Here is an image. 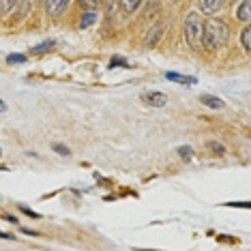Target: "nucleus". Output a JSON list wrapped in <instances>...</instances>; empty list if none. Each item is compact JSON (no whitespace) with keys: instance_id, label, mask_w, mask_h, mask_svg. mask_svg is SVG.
<instances>
[{"instance_id":"obj_14","label":"nucleus","mask_w":251,"mask_h":251,"mask_svg":"<svg viewBox=\"0 0 251 251\" xmlns=\"http://www.w3.org/2000/svg\"><path fill=\"white\" fill-rule=\"evenodd\" d=\"M26 60V56H22V54H11V56H7V62H11V65H13V62H24Z\"/></svg>"},{"instance_id":"obj_6","label":"nucleus","mask_w":251,"mask_h":251,"mask_svg":"<svg viewBox=\"0 0 251 251\" xmlns=\"http://www.w3.org/2000/svg\"><path fill=\"white\" fill-rule=\"evenodd\" d=\"M249 0H243V4L238 7V20H243V22H249L251 20V13H249Z\"/></svg>"},{"instance_id":"obj_21","label":"nucleus","mask_w":251,"mask_h":251,"mask_svg":"<svg viewBox=\"0 0 251 251\" xmlns=\"http://www.w3.org/2000/svg\"><path fill=\"white\" fill-rule=\"evenodd\" d=\"M4 110V103H2V101H0V112H2Z\"/></svg>"},{"instance_id":"obj_15","label":"nucleus","mask_w":251,"mask_h":251,"mask_svg":"<svg viewBox=\"0 0 251 251\" xmlns=\"http://www.w3.org/2000/svg\"><path fill=\"white\" fill-rule=\"evenodd\" d=\"M54 151H56V152H60V155H71L69 148H67V146H60V144H56V146H54Z\"/></svg>"},{"instance_id":"obj_20","label":"nucleus","mask_w":251,"mask_h":251,"mask_svg":"<svg viewBox=\"0 0 251 251\" xmlns=\"http://www.w3.org/2000/svg\"><path fill=\"white\" fill-rule=\"evenodd\" d=\"M112 65H121V67H129V65H125V60H121V58H118V60H116V58H114V60H112Z\"/></svg>"},{"instance_id":"obj_3","label":"nucleus","mask_w":251,"mask_h":251,"mask_svg":"<svg viewBox=\"0 0 251 251\" xmlns=\"http://www.w3.org/2000/svg\"><path fill=\"white\" fill-rule=\"evenodd\" d=\"M67 2H69V0H45V11H48L52 18H56V15H60L62 11H65Z\"/></svg>"},{"instance_id":"obj_11","label":"nucleus","mask_w":251,"mask_h":251,"mask_svg":"<svg viewBox=\"0 0 251 251\" xmlns=\"http://www.w3.org/2000/svg\"><path fill=\"white\" fill-rule=\"evenodd\" d=\"M202 103H206L208 107H221V105H224L219 99H215V97H208V95L202 97Z\"/></svg>"},{"instance_id":"obj_1","label":"nucleus","mask_w":251,"mask_h":251,"mask_svg":"<svg viewBox=\"0 0 251 251\" xmlns=\"http://www.w3.org/2000/svg\"><path fill=\"white\" fill-rule=\"evenodd\" d=\"M227 41V26L226 22L221 20H208L204 24V32H202V43L206 48L215 50V48H221Z\"/></svg>"},{"instance_id":"obj_18","label":"nucleus","mask_w":251,"mask_h":251,"mask_svg":"<svg viewBox=\"0 0 251 251\" xmlns=\"http://www.w3.org/2000/svg\"><path fill=\"white\" fill-rule=\"evenodd\" d=\"M178 151H180V155H182V157H191V148L182 146V148H178Z\"/></svg>"},{"instance_id":"obj_7","label":"nucleus","mask_w":251,"mask_h":251,"mask_svg":"<svg viewBox=\"0 0 251 251\" xmlns=\"http://www.w3.org/2000/svg\"><path fill=\"white\" fill-rule=\"evenodd\" d=\"M159 37H161V24H157L155 28H152V32H148V37H146V45H155Z\"/></svg>"},{"instance_id":"obj_17","label":"nucleus","mask_w":251,"mask_h":251,"mask_svg":"<svg viewBox=\"0 0 251 251\" xmlns=\"http://www.w3.org/2000/svg\"><path fill=\"white\" fill-rule=\"evenodd\" d=\"M82 4H86V7H97V4L101 2V0H79Z\"/></svg>"},{"instance_id":"obj_9","label":"nucleus","mask_w":251,"mask_h":251,"mask_svg":"<svg viewBox=\"0 0 251 251\" xmlns=\"http://www.w3.org/2000/svg\"><path fill=\"white\" fill-rule=\"evenodd\" d=\"M241 41H243V48L247 50H251V28L247 26V28H243V35H241Z\"/></svg>"},{"instance_id":"obj_10","label":"nucleus","mask_w":251,"mask_h":251,"mask_svg":"<svg viewBox=\"0 0 251 251\" xmlns=\"http://www.w3.org/2000/svg\"><path fill=\"white\" fill-rule=\"evenodd\" d=\"M95 20H97V13H95V11H88V13L82 18V22H79V28H86V26H90Z\"/></svg>"},{"instance_id":"obj_12","label":"nucleus","mask_w":251,"mask_h":251,"mask_svg":"<svg viewBox=\"0 0 251 251\" xmlns=\"http://www.w3.org/2000/svg\"><path fill=\"white\" fill-rule=\"evenodd\" d=\"M15 0H0V13H9L11 9H13Z\"/></svg>"},{"instance_id":"obj_16","label":"nucleus","mask_w":251,"mask_h":251,"mask_svg":"<svg viewBox=\"0 0 251 251\" xmlns=\"http://www.w3.org/2000/svg\"><path fill=\"white\" fill-rule=\"evenodd\" d=\"M210 148H213V152H217V155H224V146L221 144H215V142H210Z\"/></svg>"},{"instance_id":"obj_2","label":"nucleus","mask_w":251,"mask_h":251,"mask_svg":"<svg viewBox=\"0 0 251 251\" xmlns=\"http://www.w3.org/2000/svg\"><path fill=\"white\" fill-rule=\"evenodd\" d=\"M202 32H204V24H202L200 13H189L185 20V37L191 48L200 50V45H202Z\"/></svg>"},{"instance_id":"obj_4","label":"nucleus","mask_w":251,"mask_h":251,"mask_svg":"<svg viewBox=\"0 0 251 251\" xmlns=\"http://www.w3.org/2000/svg\"><path fill=\"white\" fill-rule=\"evenodd\" d=\"M198 2H200V9H202V13L213 15V13H217V11L221 9L224 0H198Z\"/></svg>"},{"instance_id":"obj_5","label":"nucleus","mask_w":251,"mask_h":251,"mask_svg":"<svg viewBox=\"0 0 251 251\" xmlns=\"http://www.w3.org/2000/svg\"><path fill=\"white\" fill-rule=\"evenodd\" d=\"M146 101L151 105H155V107H163L165 103H168V97H165L163 93H151L146 97Z\"/></svg>"},{"instance_id":"obj_8","label":"nucleus","mask_w":251,"mask_h":251,"mask_svg":"<svg viewBox=\"0 0 251 251\" xmlns=\"http://www.w3.org/2000/svg\"><path fill=\"white\" fill-rule=\"evenodd\" d=\"M165 77L176 79V82H180V84H196V77H182V75H178V73H165Z\"/></svg>"},{"instance_id":"obj_13","label":"nucleus","mask_w":251,"mask_h":251,"mask_svg":"<svg viewBox=\"0 0 251 251\" xmlns=\"http://www.w3.org/2000/svg\"><path fill=\"white\" fill-rule=\"evenodd\" d=\"M52 45H54V41H45V43H41V45H37L32 52H35V54H41V52H45V50L52 48Z\"/></svg>"},{"instance_id":"obj_19","label":"nucleus","mask_w":251,"mask_h":251,"mask_svg":"<svg viewBox=\"0 0 251 251\" xmlns=\"http://www.w3.org/2000/svg\"><path fill=\"white\" fill-rule=\"evenodd\" d=\"M22 210H24L26 215H30V217H39V215L35 213V210H30V208H26V206H22Z\"/></svg>"}]
</instances>
